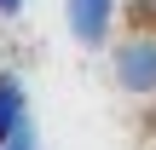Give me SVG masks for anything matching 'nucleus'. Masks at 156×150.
<instances>
[{"instance_id": "3", "label": "nucleus", "mask_w": 156, "mask_h": 150, "mask_svg": "<svg viewBox=\"0 0 156 150\" xmlns=\"http://www.w3.org/2000/svg\"><path fill=\"white\" fill-rule=\"evenodd\" d=\"M23 121H29V87L17 69H0V139L17 133Z\"/></svg>"}, {"instance_id": "2", "label": "nucleus", "mask_w": 156, "mask_h": 150, "mask_svg": "<svg viewBox=\"0 0 156 150\" xmlns=\"http://www.w3.org/2000/svg\"><path fill=\"white\" fill-rule=\"evenodd\" d=\"M64 23L81 46H104L116 23V0H64Z\"/></svg>"}, {"instance_id": "5", "label": "nucleus", "mask_w": 156, "mask_h": 150, "mask_svg": "<svg viewBox=\"0 0 156 150\" xmlns=\"http://www.w3.org/2000/svg\"><path fill=\"white\" fill-rule=\"evenodd\" d=\"M23 12V0H0V17H17Z\"/></svg>"}, {"instance_id": "1", "label": "nucleus", "mask_w": 156, "mask_h": 150, "mask_svg": "<svg viewBox=\"0 0 156 150\" xmlns=\"http://www.w3.org/2000/svg\"><path fill=\"white\" fill-rule=\"evenodd\" d=\"M110 75L122 92L133 98H156V35H127L110 46Z\"/></svg>"}, {"instance_id": "4", "label": "nucleus", "mask_w": 156, "mask_h": 150, "mask_svg": "<svg viewBox=\"0 0 156 150\" xmlns=\"http://www.w3.org/2000/svg\"><path fill=\"white\" fill-rule=\"evenodd\" d=\"M0 150H41V133H35V121H23L17 133H6V139H0Z\"/></svg>"}]
</instances>
